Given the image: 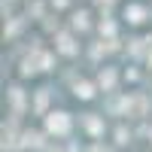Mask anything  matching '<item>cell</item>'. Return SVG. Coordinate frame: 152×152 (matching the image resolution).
Segmentation results:
<instances>
[{
    "instance_id": "1",
    "label": "cell",
    "mask_w": 152,
    "mask_h": 152,
    "mask_svg": "<svg viewBox=\"0 0 152 152\" xmlns=\"http://www.w3.org/2000/svg\"><path fill=\"white\" fill-rule=\"evenodd\" d=\"M46 128H49V134H67V131H70L67 113H52V116L46 119Z\"/></svg>"
},
{
    "instance_id": "2",
    "label": "cell",
    "mask_w": 152,
    "mask_h": 152,
    "mask_svg": "<svg viewBox=\"0 0 152 152\" xmlns=\"http://www.w3.org/2000/svg\"><path fill=\"white\" fill-rule=\"evenodd\" d=\"M58 49L64 55H76V43H73V37L70 34H58Z\"/></svg>"
},
{
    "instance_id": "3",
    "label": "cell",
    "mask_w": 152,
    "mask_h": 152,
    "mask_svg": "<svg viewBox=\"0 0 152 152\" xmlns=\"http://www.w3.org/2000/svg\"><path fill=\"white\" fill-rule=\"evenodd\" d=\"M143 15H146V9H143V6H137V3H131L128 9H125V18L134 21V24H137V21H143Z\"/></svg>"
},
{
    "instance_id": "4",
    "label": "cell",
    "mask_w": 152,
    "mask_h": 152,
    "mask_svg": "<svg viewBox=\"0 0 152 152\" xmlns=\"http://www.w3.org/2000/svg\"><path fill=\"white\" fill-rule=\"evenodd\" d=\"M85 128L91 134H104V122H100L97 116H85Z\"/></svg>"
},
{
    "instance_id": "5",
    "label": "cell",
    "mask_w": 152,
    "mask_h": 152,
    "mask_svg": "<svg viewBox=\"0 0 152 152\" xmlns=\"http://www.w3.org/2000/svg\"><path fill=\"white\" fill-rule=\"evenodd\" d=\"M97 82H100V88H107V91H110V88H113V82H116V73H113V70H104Z\"/></svg>"
},
{
    "instance_id": "6",
    "label": "cell",
    "mask_w": 152,
    "mask_h": 152,
    "mask_svg": "<svg viewBox=\"0 0 152 152\" xmlns=\"http://www.w3.org/2000/svg\"><path fill=\"white\" fill-rule=\"evenodd\" d=\"M73 28L76 31H85L88 28V12H76V15H73Z\"/></svg>"
},
{
    "instance_id": "7",
    "label": "cell",
    "mask_w": 152,
    "mask_h": 152,
    "mask_svg": "<svg viewBox=\"0 0 152 152\" xmlns=\"http://www.w3.org/2000/svg\"><path fill=\"white\" fill-rule=\"evenodd\" d=\"M76 94H79V97H85V100H88V97H94V88L88 85V82H79V85H76Z\"/></svg>"
},
{
    "instance_id": "8",
    "label": "cell",
    "mask_w": 152,
    "mask_h": 152,
    "mask_svg": "<svg viewBox=\"0 0 152 152\" xmlns=\"http://www.w3.org/2000/svg\"><path fill=\"white\" fill-rule=\"evenodd\" d=\"M100 34L113 37V34H116V24H113V21H104V24H100Z\"/></svg>"
},
{
    "instance_id": "9",
    "label": "cell",
    "mask_w": 152,
    "mask_h": 152,
    "mask_svg": "<svg viewBox=\"0 0 152 152\" xmlns=\"http://www.w3.org/2000/svg\"><path fill=\"white\" fill-rule=\"evenodd\" d=\"M116 140H119V143H128V140H131V134L125 131V128H119V131H116Z\"/></svg>"
},
{
    "instance_id": "10",
    "label": "cell",
    "mask_w": 152,
    "mask_h": 152,
    "mask_svg": "<svg viewBox=\"0 0 152 152\" xmlns=\"http://www.w3.org/2000/svg\"><path fill=\"white\" fill-rule=\"evenodd\" d=\"M64 3H67V0H55V6H64Z\"/></svg>"
},
{
    "instance_id": "11",
    "label": "cell",
    "mask_w": 152,
    "mask_h": 152,
    "mask_svg": "<svg viewBox=\"0 0 152 152\" xmlns=\"http://www.w3.org/2000/svg\"><path fill=\"white\" fill-rule=\"evenodd\" d=\"M97 3H100V6H104V3H113V0H97Z\"/></svg>"
},
{
    "instance_id": "12",
    "label": "cell",
    "mask_w": 152,
    "mask_h": 152,
    "mask_svg": "<svg viewBox=\"0 0 152 152\" xmlns=\"http://www.w3.org/2000/svg\"><path fill=\"white\" fill-rule=\"evenodd\" d=\"M149 137H152V131H149Z\"/></svg>"
}]
</instances>
